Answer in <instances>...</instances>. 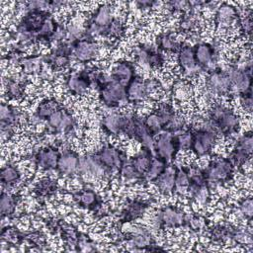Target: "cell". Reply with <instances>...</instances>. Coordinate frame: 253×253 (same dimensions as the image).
Segmentation results:
<instances>
[{
  "label": "cell",
  "mask_w": 253,
  "mask_h": 253,
  "mask_svg": "<svg viewBox=\"0 0 253 253\" xmlns=\"http://www.w3.org/2000/svg\"><path fill=\"white\" fill-rule=\"evenodd\" d=\"M208 119L211 120L215 127V131L225 137H232L236 134L239 127L237 115L227 106L216 103L209 111Z\"/></svg>",
  "instance_id": "obj_1"
},
{
  "label": "cell",
  "mask_w": 253,
  "mask_h": 253,
  "mask_svg": "<svg viewBox=\"0 0 253 253\" xmlns=\"http://www.w3.org/2000/svg\"><path fill=\"white\" fill-rule=\"evenodd\" d=\"M124 242L126 243L127 249L130 251H158L156 242L151 232L144 226L133 225L124 233Z\"/></svg>",
  "instance_id": "obj_2"
},
{
  "label": "cell",
  "mask_w": 253,
  "mask_h": 253,
  "mask_svg": "<svg viewBox=\"0 0 253 253\" xmlns=\"http://www.w3.org/2000/svg\"><path fill=\"white\" fill-rule=\"evenodd\" d=\"M208 185H217L229 182L233 177L234 166L228 158L212 160L206 169H203Z\"/></svg>",
  "instance_id": "obj_3"
},
{
  "label": "cell",
  "mask_w": 253,
  "mask_h": 253,
  "mask_svg": "<svg viewBox=\"0 0 253 253\" xmlns=\"http://www.w3.org/2000/svg\"><path fill=\"white\" fill-rule=\"evenodd\" d=\"M93 154L103 165L107 175L117 171L119 172L123 165L127 161L125 152L111 144L104 145Z\"/></svg>",
  "instance_id": "obj_4"
},
{
  "label": "cell",
  "mask_w": 253,
  "mask_h": 253,
  "mask_svg": "<svg viewBox=\"0 0 253 253\" xmlns=\"http://www.w3.org/2000/svg\"><path fill=\"white\" fill-rule=\"evenodd\" d=\"M206 84L208 90L212 95H233L229 78L225 70H222L221 68L211 69L208 74Z\"/></svg>",
  "instance_id": "obj_5"
},
{
  "label": "cell",
  "mask_w": 253,
  "mask_h": 253,
  "mask_svg": "<svg viewBox=\"0 0 253 253\" xmlns=\"http://www.w3.org/2000/svg\"><path fill=\"white\" fill-rule=\"evenodd\" d=\"M73 55L80 62H89L93 60L99 51V45L93 41L92 35L85 31L80 40L73 41Z\"/></svg>",
  "instance_id": "obj_6"
},
{
  "label": "cell",
  "mask_w": 253,
  "mask_h": 253,
  "mask_svg": "<svg viewBox=\"0 0 253 253\" xmlns=\"http://www.w3.org/2000/svg\"><path fill=\"white\" fill-rule=\"evenodd\" d=\"M179 151L174 134L163 131L158 135L154 143V154L156 156L170 164L171 160L175 158Z\"/></svg>",
  "instance_id": "obj_7"
},
{
  "label": "cell",
  "mask_w": 253,
  "mask_h": 253,
  "mask_svg": "<svg viewBox=\"0 0 253 253\" xmlns=\"http://www.w3.org/2000/svg\"><path fill=\"white\" fill-rule=\"evenodd\" d=\"M49 17L50 13L46 10H29L17 25L16 32L37 34Z\"/></svg>",
  "instance_id": "obj_8"
},
{
  "label": "cell",
  "mask_w": 253,
  "mask_h": 253,
  "mask_svg": "<svg viewBox=\"0 0 253 253\" xmlns=\"http://www.w3.org/2000/svg\"><path fill=\"white\" fill-rule=\"evenodd\" d=\"M216 134L212 131H209L203 128L193 131V141L191 150H193L198 156H205L211 153L215 140Z\"/></svg>",
  "instance_id": "obj_9"
},
{
  "label": "cell",
  "mask_w": 253,
  "mask_h": 253,
  "mask_svg": "<svg viewBox=\"0 0 253 253\" xmlns=\"http://www.w3.org/2000/svg\"><path fill=\"white\" fill-rule=\"evenodd\" d=\"M193 48L196 62L202 71L210 70V66L216 62L218 58L217 47L212 43L199 42Z\"/></svg>",
  "instance_id": "obj_10"
},
{
  "label": "cell",
  "mask_w": 253,
  "mask_h": 253,
  "mask_svg": "<svg viewBox=\"0 0 253 253\" xmlns=\"http://www.w3.org/2000/svg\"><path fill=\"white\" fill-rule=\"evenodd\" d=\"M65 84L72 95H83L93 84L92 69H84L68 75Z\"/></svg>",
  "instance_id": "obj_11"
},
{
  "label": "cell",
  "mask_w": 253,
  "mask_h": 253,
  "mask_svg": "<svg viewBox=\"0 0 253 253\" xmlns=\"http://www.w3.org/2000/svg\"><path fill=\"white\" fill-rule=\"evenodd\" d=\"M232 86V90L237 93L246 91L252 86L251 70H243L236 65H229L225 69Z\"/></svg>",
  "instance_id": "obj_12"
},
{
  "label": "cell",
  "mask_w": 253,
  "mask_h": 253,
  "mask_svg": "<svg viewBox=\"0 0 253 253\" xmlns=\"http://www.w3.org/2000/svg\"><path fill=\"white\" fill-rule=\"evenodd\" d=\"M177 60L182 72L188 77H193L202 71L196 62L194 48L191 45H182L178 51Z\"/></svg>",
  "instance_id": "obj_13"
},
{
  "label": "cell",
  "mask_w": 253,
  "mask_h": 253,
  "mask_svg": "<svg viewBox=\"0 0 253 253\" xmlns=\"http://www.w3.org/2000/svg\"><path fill=\"white\" fill-rule=\"evenodd\" d=\"M60 152L55 146H44L39 149L34 154V161L36 165L44 170H52L56 168Z\"/></svg>",
  "instance_id": "obj_14"
},
{
  "label": "cell",
  "mask_w": 253,
  "mask_h": 253,
  "mask_svg": "<svg viewBox=\"0 0 253 253\" xmlns=\"http://www.w3.org/2000/svg\"><path fill=\"white\" fill-rule=\"evenodd\" d=\"M75 202L80 208L98 212L102 208V199L99 195L90 188H84L77 191L73 195Z\"/></svg>",
  "instance_id": "obj_15"
},
{
  "label": "cell",
  "mask_w": 253,
  "mask_h": 253,
  "mask_svg": "<svg viewBox=\"0 0 253 253\" xmlns=\"http://www.w3.org/2000/svg\"><path fill=\"white\" fill-rule=\"evenodd\" d=\"M238 9L228 3H221L217 8L214 16V23L221 29H230L232 24L236 23L239 18Z\"/></svg>",
  "instance_id": "obj_16"
},
{
  "label": "cell",
  "mask_w": 253,
  "mask_h": 253,
  "mask_svg": "<svg viewBox=\"0 0 253 253\" xmlns=\"http://www.w3.org/2000/svg\"><path fill=\"white\" fill-rule=\"evenodd\" d=\"M150 206V202L143 199H134L128 201L126 206L122 210L120 219L122 222H129L140 216L145 212Z\"/></svg>",
  "instance_id": "obj_17"
},
{
  "label": "cell",
  "mask_w": 253,
  "mask_h": 253,
  "mask_svg": "<svg viewBox=\"0 0 253 253\" xmlns=\"http://www.w3.org/2000/svg\"><path fill=\"white\" fill-rule=\"evenodd\" d=\"M157 212L160 214L164 226H169V227L185 226L187 215L180 208L175 206H165L159 209Z\"/></svg>",
  "instance_id": "obj_18"
},
{
  "label": "cell",
  "mask_w": 253,
  "mask_h": 253,
  "mask_svg": "<svg viewBox=\"0 0 253 253\" xmlns=\"http://www.w3.org/2000/svg\"><path fill=\"white\" fill-rule=\"evenodd\" d=\"M78 165H79V156L76 152L73 150H63L62 153H60L57 165H56V171L58 174L65 175V176H72L78 171Z\"/></svg>",
  "instance_id": "obj_19"
},
{
  "label": "cell",
  "mask_w": 253,
  "mask_h": 253,
  "mask_svg": "<svg viewBox=\"0 0 253 253\" xmlns=\"http://www.w3.org/2000/svg\"><path fill=\"white\" fill-rule=\"evenodd\" d=\"M78 171L81 174L90 175L96 178H101L107 175L105 168L93 153L79 157Z\"/></svg>",
  "instance_id": "obj_20"
},
{
  "label": "cell",
  "mask_w": 253,
  "mask_h": 253,
  "mask_svg": "<svg viewBox=\"0 0 253 253\" xmlns=\"http://www.w3.org/2000/svg\"><path fill=\"white\" fill-rule=\"evenodd\" d=\"M126 98L128 103H140L145 100L149 92L145 85V80L135 76L126 87Z\"/></svg>",
  "instance_id": "obj_21"
},
{
  "label": "cell",
  "mask_w": 253,
  "mask_h": 253,
  "mask_svg": "<svg viewBox=\"0 0 253 253\" xmlns=\"http://www.w3.org/2000/svg\"><path fill=\"white\" fill-rule=\"evenodd\" d=\"M124 122L125 114L119 112H112L102 119L101 126L107 134L119 135L123 132Z\"/></svg>",
  "instance_id": "obj_22"
},
{
  "label": "cell",
  "mask_w": 253,
  "mask_h": 253,
  "mask_svg": "<svg viewBox=\"0 0 253 253\" xmlns=\"http://www.w3.org/2000/svg\"><path fill=\"white\" fill-rule=\"evenodd\" d=\"M111 76L126 87V85L136 76L134 66L126 60H121L116 63Z\"/></svg>",
  "instance_id": "obj_23"
},
{
  "label": "cell",
  "mask_w": 253,
  "mask_h": 253,
  "mask_svg": "<svg viewBox=\"0 0 253 253\" xmlns=\"http://www.w3.org/2000/svg\"><path fill=\"white\" fill-rule=\"evenodd\" d=\"M175 170L174 166H167V168L152 182L155 183L160 193L167 195L174 192L175 188Z\"/></svg>",
  "instance_id": "obj_24"
},
{
  "label": "cell",
  "mask_w": 253,
  "mask_h": 253,
  "mask_svg": "<svg viewBox=\"0 0 253 253\" xmlns=\"http://www.w3.org/2000/svg\"><path fill=\"white\" fill-rule=\"evenodd\" d=\"M114 17L112 14V7L109 4L100 5L94 12V14L90 17L87 25H93L99 28H107Z\"/></svg>",
  "instance_id": "obj_25"
},
{
  "label": "cell",
  "mask_w": 253,
  "mask_h": 253,
  "mask_svg": "<svg viewBox=\"0 0 253 253\" xmlns=\"http://www.w3.org/2000/svg\"><path fill=\"white\" fill-rule=\"evenodd\" d=\"M154 155V151L143 146L137 154H135L131 159H129V162L135 167L137 171L144 175L147 169L149 168V165Z\"/></svg>",
  "instance_id": "obj_26"
},
{
  "label": "cell",
  "mask_w": 253,
  "mask_h": 253,
  "mask_svg": "<svg viewBox=\"0 0 253 253\" xmlns=\"http://www.w3.org/2000/svg\"><path fill=\"white\" fill-rule=\"evenodd\" d=\"M156 43H157V46H158L157 48L159 50L168 51V52H177V53L183 45L180 42H178L175 39L174 35L171 32L161 33L157 37Z\"/></svg>",
  "instance_id": "obj_27"
},
{
  "label": "cell",
  "mask_w": 253,
  "mask_h": 253,
  "mask_svg": "<svg viewBox=\"0 0 253 253\" xmlns=\"http://www.w3.org/2000/svg\"><path fill=\"white\" fill-rule=\"evenodd\" d=\"M56 191L57 184L50 178H43L40 180L34 188V193L39 199H46L55 194Z\"/></svg>",
  "instance_id": "obj_28"
},
{
  "label": "cell",
  "mask_w": 253,
  "mask_h": 253,
  "mask_svg": "<svg viewBox=\"0 0 253 253\" xmlns=\"http://www.w3.org/2000/svg\"><path fill=\"white\" fill-rule=\"evenodd\" d=\"M21 196L18 194L9 195L8 193H2L0 199V210L2 216H11L15 212L16 206L20 203Z\"/></svg>",
  "instance_id": "obj_29"
},
{
  "label": "cell",
  "mask_w": 253,
  "mask_h": 253,
  "mask_svg": "<svg viewBox=\"0 0 253 253\" xmlns=\"http://www.w3.org/2000/svg\"><path fill=\"white\" fill-rule=\"evenodd\" d=\"M0 177L2 185L7 189H10L20 181L21 173L16 166L8 164L1 169Z\"/></svg>",
  "instance_id": "obj_30"
},
{
  "label": "cell",
  "mask_w": 253,
  "mask_h": 253,
  "mask_svg": "<svg viewBox=\"0 0 253 253\" xmlns=\"http://www.w3.org/2000/svg\"><path fill=\"white\" fill-rule=\"evenodd\" d=\"M62 108V106L58 103V101L54 98H49L42 101L40 105L37 108V111L35 115L42 121V120H47V118L57 111L58 109Z\"/></svg>",
  "instance_id": "obj_31"
},
{
  "label": "cell",
  "mask_w": 253,
  "mask_h": 253,
  "mask_svg": "<svg viewBox=\"0 0 253 253\" xmlns=\"http://www.w3.org/2000/svg\"><path fill=\"white\" fill-rule=\"evenodd\" d=\"M43 63L42 55H29L25 56L21 62L23 67V72L28 74H39L42 71V66Z\"/></svg>",
  "instance_id": "obj_32"
},
{
  "label": "cell",
  "mask_w": 253,
  "mask_h": 253,
  "mask_svg": "<svg viewBox=\"0 0 253 253\" xmlns=\"http://www.w3.org/2000/svg\"><path fill=\"white\" fill-rule=\"evenodd\" d=\"M190 184L189 169L185 167H176L175 170V188L174 192L183 195L188 192Z\"/></svg>",
  "instance_id": "obj_33"
},
{
  "label": "cell",
  "mask_w": 253,
  "mask_h": 253,
  "mask_svg": "<svg viewBox=\"0 0 253 253\" xmlns=\"http://www.w3.org/2000/svg\"><path fill=\"white\" fill-rule=\"evenodd\" d=\"M168 165H169V163H167L165 160L154 155V157L151 160V163L149 165V168L147 169V171L144 174V178L146 179L147 182H149V181L152 182L167 168Z\"/></svg>",
  "instance_id": "obj_34"
},
{
  "label": "cell",
  "mask_w": 253,
  "mask_h": 253,
  "mask_svg": "<svg viewBox=\"0 0 253 253\" xmlns=\"http://www.w3.org/2000/svg\"><path fill=\"white\" fill-rule=\"evenodd\" d=\"M26 232L19 230L15 226H7L1 230V238L9 244H21L25 241Z\"/></svg>",
  "instance_id": "obj_35"
},
{
  "label": "cell",
  "mask_w": 253,
  "mask_h": 253,
  "mask_svg": "<svg viewBox=\"0 0 253 253\" xmlns=\"http://www.w3.org/2000/svg\"><path fill=\"white\" fill-rule=\"evenodd\" d=\"M144 123H145L147 129L153 136L160 134L164 130L163 122H162L161 118L155 112L147 115L144 118Z\"/></svg>",
  "instance_id": "obj_36"
},
{
  "label": "cell",
  "mask_w": 253,
  "mask_h": 253,
  "mask_svg": "<svg viewBox=\"0 0 253 253\" xmlns=\"http://www.w3.org/2000/svg\"><path fill=\"white\" fill-rule=\"evenodd\" d=\"M56 27V23L54 20L49 17L42 26V28L39 30L37 33V42H51V37L54 33Z\"/></svg>",
  "instance_id": "obj_37"
},
{
  "label": "cell",
  "mask_w": 253,
  "mask_h": 253,
  "mask_svg": "<svg viewBox=\"0 0 253 253\" xmlns=\"http://www.w3.org/2000/svg\"><path fill=\"white\" fill-rule=\"evenodd\" d=\"M66 109L64 108H60L57 111H55L54 113H52L46 120L47 122V129L49 132L51 133H58L59 130V126L63 121L64 115H65Z\"/></svg>",
  "instance_id": "obj_38"
},
{
  "label": "cell",
  "mask_w": 253,
  "mask_h": 253,
  "mask_svg": "<svg viewBox=\"0 0 253 253\" xmlns=\"http://www.w3.org/2000/svg\"><path fill=\"white\" fill-rule=\"evenodd\" d=\"M238 212L242 217L248 220V222L251 224L252 220V214H253V203L251 196L243 197L238 202Z\"/></svg>",
  "instance_id": "obj_39"
},
{
  "label": "cell",
  "mask_w": 253,
  "mask_h": 253,
  "mask_svg": "<svg viewBox=\"0 0 253 253\" xmlns=\"http://www.w3.org/2000/svg\"><path fill=\"white\" fill-rule=\"evenodd\" d=\"M251 154L234 147V149L230 152L228 159L230 160V162L232 163V165L234 167H237L238 169H241L250 159Z\"/></svg>",
  "instance_id": "obj_40"
},
{
  "label": "cell",
  "mask_w": 253,
  "mask_h": 253,
  "mask_svg": "<svg viewBox=\"0 0 253 253\" xmlns=\"http://www.w3.org/2000/svg\"><path fill=\"white\" fill-rule=\"evenodd\" d=\"M155 113L161 118L163 125H164V128L167 126V124L171 121V119L173 118V116L176 114L174 111V108L172 105H170L169 103H161L158 105ZM164 131V130H163Z\"/></svg>",
  "instance_id": "obj_41"
},
{
  "label": "cell",
  "mask_w": 253,
  "mask_h": 253,
  "mask_svg": "<svg viewBox=\"0 0 253 253\" xmlns=\"http://www.w3.org/2000/svg\"><path fill=\"white\" fill-rule=\"evenodd\" d=\"M126 27L119 18H114L108 26V38L120 39L125 35Z\"/></svg>",
  "instance_id": "obj_42"
},
{
  "label": "cell",
  "mask_w": 253,
  "mask_h": 253,
  "mask_svg": "<svg viewBox=\"0 0 253 253\" xmlns=\"http://www.w3.org/2000/svg\"><path fill=\"white\" fill-rule=\"evenodd\" d=\"M252 145H253V139H252L251 131L245 132L244 134L239 136L235 143L236 148H239L249 154L252 153Z\"/></svg>",
  "instance_id": "obj_43"
},
{
  "label": "cell",
  "mask_w": 253,
  "mask_h": 253,
  "mask_svg": "<svg viewBox=\"0 0 253 253\" xmlns=\"http://www.w3.org/2000/svg\"><path fill=\"white\" fill-rule=\"evenodd\" d=\"M238 99H239L240 105L243 107V109L250 113L252 111V105H253L251 88L246 91L238 93Z\"/></svg>",
  "instance_id": "obj_44"
},
{
  "label": "cell",
  "mask_w": 253,
  "mask_h": 253,
  "mask_svg": "<svg viewBox=\"0 0 253 253\" xmlns=\"http://www.w3.org/2000/svg\"><path fill=\"white\" fill-rule=\"evenodd\" d=\"M136 6L140 9H150L153 8V5L156 4L154 1H137L135 2Z\"/></svg>",
  "instance_id": "obj_45"
}]
</instances>
